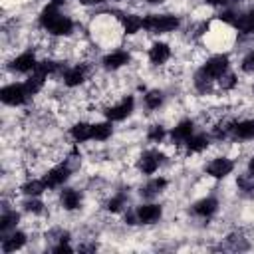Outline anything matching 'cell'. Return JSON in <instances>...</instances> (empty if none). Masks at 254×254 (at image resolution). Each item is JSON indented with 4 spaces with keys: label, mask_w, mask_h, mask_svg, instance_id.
Listing matches in <instances>:
<instances>
[{
    "label": "cell",
    "mask_w": 254,
    "mask_h": 254,
    "mask_svg": "<svg viewBox=\"0 0 254 254\" xmlns=\"http://www.w3.org/2000/svg\"><path fill=\"white\" fill-rule=\"evenodd\" d=\"M179 26V20L175 16L163 14V16H147L143 20V28H147L149 32H171Z\"/></svg>",
    "instance_id": "obj_1"
},
{
    "label": "cell",
    "mask_w": 254,
    "mask_h": 254,
    "mask_svg": "<svg viewBox=\"0 0 254 254\" xmlns=\"http://www.w3.org/2000/svg\"><path fill=\"white\" fill-rule=\"evenodd\" d=\"M26 95H30L28 89H26V85H18V83H12V85H6V87L0 89V99L4 103H8V105H20V103H24Z\"/></svg>",
    "instance_id": "obj_2"
},
{
    "label": "cell",
    "mask_w": 254,
    "mask_h": 254,
    "mask_svg": "<svg viewBox=\"0 0 254 254\" xmlns=\"http://www.w3.org/2000/svg\"><path fill=\"white\" fill-rule=\"evenodd\" d=\"M44 28L50 30L52 34H56V36H65V34L71 32L73 24H71L69 18H65V16H62V14L58 12V14H54V16L44 24Z\"/></svg>",
    "instance_id": "obj_3"
},
{
    "label": "cell",
    "mask_w": 254,
    "mask_h": 254,
    "mask_svg": "<svg viewBox=\"0 0 254 254\" xmlns=\"http://www.w3.org/2000/svg\"><path fill=\"white\" fill-rule=\"evenodd\" d=\"M226 67H228V58L226 56H214V58H210L208 62H206V65L202 67L212 79H216V77H220L222 73H226Z\"/></svg>",
    "instance_id": "obj_4"
},
{
    "label": "cell",
    "mask_w": 254,
    "mask_h": 254,
    "mask_svg": "<svg viewBox=\"0 0 254 254\" xmlns=\"http://www.w3.org/2000/svg\"><path fill=\"white\" fill-rule=\"evenodd\" d=\"M131 111H133V97H127V99H123L119 105L109 107V109L105 111V115H107L109 121H121V119H125Z\"/></svg>",
    "instance_id": "obj_5"
},
{
    "label": "cell",
    "mask_w": 254,
    "mask_h": 254,
    "mask_svg": "<svg viewBox=\"0 0 254 254\" xmlns=\"http://www.w3.org/2000/svg\"><path fill=\"white\" fill-rule=\"evenodd\" d=\"M230 171H232V161H228V159H214V161L206 167V173H208L210 177H214V179H222V177H226Z\"/></svg>",
    "instance_id": "obj_6"
},
{
    "label": "cell",
    "mask_w": 254,
    "mask_h": 254,
    "mask_svg": "<svg viewBox=\"0 0 254 254\" xmlns=\"http://www.w3.org/2000/svg\"><path fill=\"white\" fill-rule=\"evenodd\" d=\"M137 218L145 224H153L161 218V206L157 204H143L137 208Z\"/></svg>",
    "instance_id": "obj_7"
},
{
    "label": "cell",
    "mask_w": 254,
    "mask_h": 254,
    "mask_svg": "<svg viewBox=\"0 0 254 254\" xmlns=\"http://www.w3.org/2000/svg\"><path fill=\"white\" fill-rule=\"evenodd\" d=\"M67 177H69V169L64 167V165H60V167L52 169V171L44 177V183H46L48 187H60Z\"/></svg>",
    "instance_id": "obj_8"
},
{
    "label": "cell",
    "mask_w": 254,
    "mask_h": 254,
    "mask_svg": "<svg viewBox=\"0 0 254 254\" xmlns=\"http://www.w3.org/2000/svg\"><path fill=\"white\" fill-rule=\"evenodd\" d=\"M159 161H161V155H159V153H155V151H147V153H143V157H141V161H139V169H141L143 173L151 175V173L157 171Z\"/></svg>",
    "instance_id": "obj_9"
},
{
    "label": "cell",
    "mask_w": 254,
    "mask_h": 254,
    "mask_svg": "<svg viewBox=\"0 0 254 254\" xmlns=\"http://www.w3.org/2000/svg\"><path fill=\"white\" fill-rule=\"evenodd\" d=\"M38 64H36V58H34V54H22V56H18L14 62H12V69H16V71H30V69H34Z\"/></svg>",
    "instance_id": "obj_10"
},
{
    "label": "cell",
    "mask_w": 254,
    "mask_h": 254,
    "mask_svg": "<svg viewBox=\"0 0 254 254\" xmlns=\"http://www.w3.org/2000/svg\"><path fill=\"white\" fill-rule=\"evenodd\" d=\"M127 62H129V56L125 52H113V54H109V56L103 58V65L107 69H117V67H121Z\"/></svg>",
    "instance_id": "obj_11"
},
{
    "label": "cell",
    "mask_w": 254,
    "mask_h": 254,
    "mask_svg": "<svg viewBox=\"0 0 254 254\" xmlns=\"http://www.w3.org/2000/svg\"><path fill=\"white\" fill-rule=\"evenodd\" d=\"M169 56H171V50H169L167 44H155L149 52V58H151L153 64H163V62L169 60Z\"/></svg>",
    "instance_id": "obj_12"
},
{
    "label": "cell",
    "mask_w": 254,
    "mask_h": 254,
    "mask_svg": "<svg viewBox=\"0 0 254 254\" xmlns=\"http://www.w3.org/2000/svg\"><path fill=\"white\" fill-rule=\"evenodd\" d=\"M24 242H26V236H24L22 232H14V234H10L8 238H4V242H2V250H4V252H14V250L22 248Z\"/></svg>",
    "instance_id": "obj_13"
},
{
    "label": "cell",
    "mask_w": 254,
    "mask_h": 254,
    "mask_svg": "<svg viewBox=\"0 0 254 254\" xmlns=\"http://www.w3.org/2000/svg\"><path fill=\"white\" fill-rule=\"evenodd\" d=\"M234 133L240 139H254V119L248 121H240L234 125Z\"/></svg>",
    "instance_id": "obj_14"
},
{
    "label": "cell",
    "mask_w": 254,
    "mask_h": 254,
    "mask_svg": "<svg viewBox=\"0 0 254 254\" xmlns=\"http://www.w3.org/2000/svg\"><path fill=\"white\" fill-rule=\"evenodd\" d=\"M91 129H93V125H89V123H75L71 127V135L75 141H87V139H91Z\"/></svg>",
    "instance_id": "obj_15"
},
{
    "label": "cell",
    "mask_w": 254,
    "mask_h": 254,
    "mask_svg": "<svg viewBox=\"0 0 254 254\" xmlns=\"http://www.w3.org/2000/svg\"><path fill=\"white\" fill-rule=\"evenodd\" d=\"M216 206H218V202L214 198H202V200H198L194 204V212L200 214V216H208V214H212L216 210Z\"/></svg>",
    "instance_id": "obj_16"
},
{
    "label": "cell",
    "mask_w": 254,
    "mask_h": 254,
    "mask_svg": "<svg viewBox=\"0 0 254 254\" xmlns=\"http://www.w3.org/2000/svg\"><path fill=\"white\" fill-rule=\"evenodd\" d=\"M192 135V123L190 121H183L173 129V139L175 141H187Z\"/></svg>",
    "instance_id": "obj_17"
},
{
    "label": "cell",
    "mask_w": 254,
    "mask_h": 254,
    "mask_svg": "<svg viewBox=\"0 0 254 254\" xmlns=\"http://www.w3.org/2000/svg\"><path fill=\"white\" fill-rule=\"evenodd\" d=\"M83 77H85V67H71L67 73H65V85H69V87H73V85H79L81 81H83Z\"/></svg>",
    "instance_id": "obj_18"
},
{
    "label": "cell",
    "mask_w": 254,
    "mask_h": 254,
    "mask_svg": "<svg viewBox=\"0 0 254 254\" xmlns=\"http://www.w3.org/2000/svg\"><path fill=\"white\" fill-rule=\"evenodd\" d=\"M62 204L67 208V210H73L79 206V194L73 190V189H67L62 192Z\"/></svg>",
    "instance_id": "obj_19"
},
{
    "label": "cell",
    "mask_w": 254,
    "mask_h": 254,
    "mask_svg": "<svg viewBox=\"0 0 254 254\" xmlns=\"http://www.w3.org/2000/svg\"><path fill=\"white\" fill-rule=\"evenodd\" d=\"M206 145H208V139H206L204 135H190V137L187 139V147H189L190 153H198V151H202Z\"/></svg>",
    "instance_id": "obj_20"
},
{
    "label": "cell",
    "mask_w": 254,
    "mask_h": 254,
    "mask_svg": "<svg viewBox=\"0 0 254 254\" xmlns=\"http://www.w3.org/2000/svg\"><path fill=\"white\" fill-rule=\"evenodd\" d=\"M234 26H236L240 32H244V34H248V32H254V12H250V14L242 16V18H236Z\"/></svg>",
    "instance_id": "obj_21"
},
{
    "label": "cell",
    "mask_w": 254,
    "mask_h": 254,
    "mask_svg": "<svg viewBox=\"0 0 254 254\" xmlns=\"http://www.w3.org/2000/svg\"><path fill=\"white\" fill-rule=\"evenodd\" d=\"M123 26H125V32H127V34H135L139 28H143V20H141L139 16L129 14V16L123 18Z\"/></svg>",
    "instance_id": "obj_22"
},
{
    "label": "cell",
    "mask_w": 254,
    "mask_h": 254,
    "mask_svg": "<svg viewBox=\"0 0 254 254\" xmlns=\"http://www.w3.org/2000/svg\"><path fill=\"white\" fill-rule=\"evenodd\" d=\"M109 135H111V125H109V123H97V125H93V129H91V139L103 141V139H107Z\"/></svg>",
    "instance_id": "obj_23"
},
{
    "label": "cell",
    "mask_w": 254,
    "mask_h": 254,
    "mask_svg": "<svg viewBox=\"0 0 254 254\" xmlns=\"http://www.w3.org/2000/svg\"><path fill=\"white\" fill-rule=\"evenodd\" d=\"M46 183L44 181H32V183H26L24 187H22V190L26 192V194H32V196H36V194H40L42 190H46Z\"/></svg>",
    "instance_id": "obj_24"
},
{
    "label": "cell",
    "mask_w": 254,
    "mask_h": 254,
    "mask_svg": "<svg viewBox=\"0 0 254 254\" xmlns=\"http://www.w3.org/2000/svg\"><path fill=\"white\" fill-rule=\"evenodd\" d=\"M145 103H147V107L149 109H157L161 103H163V93L161 91H149L147 95H145Z\"/></svg>",
    "instance_id": "obj_25"
},
{
    "label": "cell",
    "mask_w": 254,
    "mask_h": 254,
    "mask_svg": "<svg viewBox=\"0 0 254 254\" xmlns=\"http://www.w3.org/2000/svg\"><path fill=\"white\" fill-rule=\"evenodd\" d=\"M210 75L204 71V69H200L198 73H196V79H194V83H196V87L200 89V91H206L208 87H210Z\"/></svg>",
    "instance_id": "obj_26"
},
{
    "label": "cell",
    "mask_w": 254,
    "mask_h": 254,
    "mask_svg": "<svg viewBox=\"0 0 254 254\" xmlns=\"http://www.w3.org/2000/svg\"><path fill=\"white\" fill-rule=\"evenodd\" d=\"M16 220H18V214H16V212H4L2 218H0V230H2V232L8 230L10 226L16 224Z\"/></svg>",
    "instance_id": "obj_27"
},
{
    "label": "cell",
    "mask_w": 254,
    "mask_h": 254,
    "mask_svg": "<svg viewBox=\"0 0 254 254\" xmlns=\"http://www.w3.org/2000/svg\"><path fill=\"white\" fill-rule=\"evenodd\" d=\"M165 185H167L165 179H155V181H151V183L145 187V194H155V192H159Z\"/></svg>",
    "instance_id": "obj_28"
},
{
    "label": "cell",
    "mask_w": 254,
    "mask_h": 254,
    "mask_svg": "<svg viewBox=\"0 0 254 254\" xmlns=\"http://www.w3.org/2000/svg\"><path fill=\"white\" fill-rule=\"evenodd\" d=\"M165 137V129L161 127V125H153L151 129H149V139L151 141H161Z\"/></svg>",
    "instance_id": "obj_29"
},
{
    "label": "cell",
    "mask_w": 254,
    "mask_h": 254,
    "mask_svg": "<svg viewBox=\"0 0 254 254\" xmlns=\"http://www.w3.org/2000/svg\"><path fill=\"white\" fill-rule=\"evenodd\" d=\"M123 202H125V196H123V194H119V196H115V198H111V200H109L107 208H109L111 212H117V210L123 206Z\"/></svg>",
    "instance_id": "obj_30"
},
{
    "label": "cell",
    "mask_w": 254,
    "mask_h": 254,
    "mask_svg": "<svg viewBox=\"0 0 254 254\" xmlns=\"http://www.w3.org/2000/svg\"><path fill=\"white\" fill-rule=\"evenodd\" d=\"M234 83H236V77H234L232 73H222V75H220V85H222L224 89H230Z\"/></svg>",
    "instance_id": "obj_31"
},
{
    "label": "cell",
    "mask_w": 254,
    "mask_h": 254,
    "mask_svg": "<svg viewBox=\"0 0 254 254\" xmlns=\"http://www.w3.org/2000/svg\"><path fill=\"white\" fill-rule=\"evenodd\" d=\"M242 69H244V71H254V52H250V54L242 60Z\"/></svg>",
    "instance_id": "obj_32"
},
{
    "label": "cell",
    "mask_w": 254,
    "mask_h": 254,
    "mask_svg": "<svg viewBox=\"0 0 254 254\" xmlns=\"http://www.w3.org/2000/svg\"><path fill=\"white\" fill-rule=\"evenodd\" d=\"M24 206H26V210H30V212H40V210H42V202H40V200H28Z\"/></svg>",
    "instance_id": "obj_33"
},
{
    "label": "cell",
    "mask_w": 254,
    "mask_h": 254,
    "mask_svg": "<svg viewBox=\"0 0 254 254\" xmlns=\"http://www.w3.org/2000/svg\"><path fill=\"white\" fill-rule=\"evenodd\" d=\"M54 252L56 254H62V252H71V248H69V244H67V238H62V242L54 248Z\"/></svg>",
    "instance_id": "obj_34"
},
{
    "label": "cell",
    "mask_w": 254,
    "mask_h": 254,
    "mask_svg": "<svg viewBox=\"0 0 254 254\" xmlns=\"http://www.w3.org/2000/svg\"><path fill=\"white\" fill-rule=\"evenodd\" d=\"M83 4H99V2H105V0H81Z\"/></svg>",
    "instance_id": "obj_35"
},
{
    "label": "cell",
    "mask_w": 254,
    "mask_h": 254,
    "mask_svg": "<svg viewBox=\"0 0 254 254\" xmlns=\"http://www.w3.org/2000/svg\"><path fill=\"white\" fill-rule=\"evenodd\" d=\"M248 169H250V173H252V175H254V157H252V159H250V165H248Z\"/></svg>",
    "instance_id": "obj_36"
},
{
    "label": "cell",
    "mask_w": 254,
    "mask_h": 254,
    "mask_svg": "<svg viewBox=\"0 0 254 254\" xmlns=\"http://www.w3.org/2000/svg\"><path fill=\"white\" fill-rule=\"evenodd\" d=\"M206 2H210V4H224V2H228V0H206Z\"/></svg>",
    "instance_id": "obj_37"
},
{
    "label": "cell",
    "mask_w": 254,
    "mask_h": 254,
    "mask_svg": "<svg viewBox=\"0 0 254 254\" xmlns=\"http://www.w3.org/2000/svg\"><path fill=\"white\" fill-rule=\"evenodd\" d=\"M149 2H161V0H149Z\"/></svg>",
    "instance_id": "obj_38"
}]
</instances>
